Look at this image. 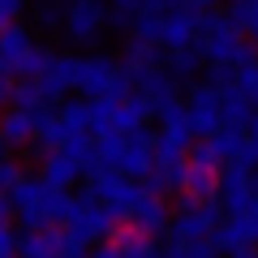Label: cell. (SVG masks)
Listing matches in <instances>:
<instances>
[{
	"label": "cell",
	"instance_id": "cb8c5ba5",
	"mask_svg": "<svg viewBox=\"0 0 258 258\" xmlns=\"http://www.w3.org/2000/svg\"><path fill=\"white\" fill-rule=\"evenodd\" d=\"M86 258H120V245H116V241H99V245H91Z\"/></svg>",
	"mask_w": 258,
	"mask_h": 258
},
{
	"label": "cell",
	"instance_id": "9c48e42d",
	"mask_svg": "<svg viewBox=\"0 0 258 258\" xmlns=\"http://www.w3.org/2000/svg\"><path fill=\"white\" fill-rule=\"evenodd\" d=\"M224 91L228 86H194V95L185 99V112H189V125L198 138H211V134H220L224 129Z\"/></svg>",
	"mask_w": 258,
	"mask_h": 258
},
{
	"label": "cell",
	"instance_id": "4316f807",
	"mask_svg": "<svg viewBox=\"0 0 258 258\" xmlns=\"http://www.w3.org/2000/svg\"><path fill=\"white\" fill-rule=\"evenodd\" d=\"M254 194H258V168H254Z\"/></svg>",
	"mask_w": 258,
	"mask_h": 258
},
{
	"label": "cell",
	"instance_id": "5b68a950",
	"mask_svg": "<svg viewBox=\"0 0 258 258\" xmlns=\"http://www.w3.org/2000/svg\"><path fill=\"white\" fill-rule=\"evenodd\" d=\"M116 224L120 220L99 203V198H95L91 189L74 194V211H69V220H64V228H69V237H74V241H82V245L91 249V245H99V241L116 237Z\"/></svg>",
	"mask_w": 258,
	"mask_h": 258
},
{
	"label": "cell",
	"instance_id": "7a4b0ae2",
	"mask_svg": "<svg viewBox=\"0 0 258 258\" xmlns=\"http://www.w3.org/2000/svg\"><path fill=\"white\" fill-rule=\"evenodd\" d=\"M13 198V215L26 232L39 228H64L69 211H74V194L69 189H56L52 181L43 176H22V185L9 194Z\"/></svg>",
	"mask_w": 258,
	"mask_h": 258
},
{
	"label": "cell",
	"instance_id": "44dd1931",
	"mask_svg": "<svg viewBox=\"0 0 258 258\" xmlns=\"http://www.w3.org/2000/svg\"><path fill=\"white\" fill-rule=\"evenodd\" d=\"M9 108L39 112V108H52V99L43 95V86H39L35 78H18V86H13V103H9Z\"/></svg>",
	"mask_w": 258,
	"mask_h": 258
},
{
	"label": "cell",
	"instance_id": "6da1fadb",
	"mask_svg": "<svg viewBox=\"0 0 258 258\" xmlns=\"http://www.w3.org/2000/svg\"><path fill=\"white\" fill-rule=\"evenodd\" d=\"M99 164L112 168L120 176H134V181H151L155 172V147H159V129L134 125V129H112L99 134Z\"/></svg>",
	"mask_w": 258,
	"mask_h": 258
},
{
	"label": "cell",
	"instance_id": "83f0119b",
	"mask_svg": "<svg viewBox=\"0 0 258 258\" xmlns=\"http://www.w3.org/2000/svg\"><path fill=\"white\" fill-rule=\"evenodd\" d=\"M0 112H5V108H0Z\"/></svg>",
	"mask_w": 258,
	"mask_h": 258
},
{
	"label": "cell",
	"instance_id": "d4e9b609",
	"mask_svg": "<svg viewBox=\"0 0 258 258\" xmlns=\"http://www.w3.org/2000/svg\"><path fill=\"white\" fill-rule=\"evenodd\" d=\"M181 5H189V9H198V13H215L220 9V0H181Z\"/></svg>",
	"mask_w": 258,
	"mask_h": 258
},
{
	"label": "cell",
	"instance_id": "7c38bea8",
	"mask_svg": "<svg viewBox=\"0 0 258 258\" xmlns=\"http://www.w3.org/2000/svg\"><path fill=\"white\" fill-rule=\"evenodd\" d=\"M220 203H224V215H237V211H245L249 203H258V194H254V168H249V164H228V168H224Z\"/></svg>",
	"mask_w": 258,
	"mask_h": 258
},
{
	"label": "cell",
	"instance_id": "ac0fdd59",
	"mask_svg": "<svg viewBox=\"0 0 258 258\" xmlns=\"http://www.w3.org/2000/svg\"><path fill=\"white\" fill-rule=\"evenodd\" d=\"M203 64H207V56L198 52V43H194V47H181V52H168L164 69L176 78V82H189V78L203 74Z\"/></svg>",
	"mask_w": 258,
	"mask_h": 258
},
{
	"label": "cell",
	"instance_id": "603a6c76",
	"mask_svg": "<svg viewBox=\"0 0 258 258\" xmlns=\"http://www.w3.org/2000/svg\"><path fill=\"white\" fill-rule=\"evenodd\" d=\"M52 47H43V43H35V52L26 56V64H22V78H43L47 74V64H52Z\"/></svg>",
	"mask_w": 258,
	"mask_h": 258
},
{
	"label": "cell",
	"instance_id": "4fadbf2b",
	"mask_svg": "<svg viewBox=\"0 0 258 258\" xmlns=\"http://www.w3.org/2000/svg\"><path fill=\"white\" fill-rule=\"evenodd\" d=\"M35 82L43 86V95H47L52 103H60L69 91H78V56H74V52H56L52 64H47V74L35 78Z\"/></svg>",
	"mask_w": 258,
	"mask_h": 258
},
{
	"label": "cell",
	"instance_id": "8fae6325",
	"mask_svg": "<svg viewBox=\"0 0 258 258\" xmlns=\"http://www.w3.org/2000/svg\"><path fill=\"white\" fill-rule=\"evenodd\" d=\"M220 185H224V172H220L215 159H194L189 155V168H185V181H181L185 203H215Z\"/></svg>",
	"mask_w": 258,
	"mask_h": 258
},
{
	"label": "cell",
	"instance_id": "5bb4252c",
	"mask_svg": "<svg viewBox=\"0 0 258 258\" xmlns=\"http://www.w3.org/2000/svg\"><path fill=\"white\" fill-rule=\"evenodd\" d=\"M30 52H35V35H30L26 26L13 22L9 30H0V74L22 78V64H26Z\"/></svg>",
	"mask_w": 258,
	"mask_h": 258
},
{
	"label": "cell",
	"instance_id": "e0dca14e",
	"mask_svg": "<svg viewBox=\"0 0 258 258\" xmlns=\"http://www.w3.org/2000/svg\"><path fill=\"white\" fill-rule=\"evenodd\" d=\"M35 142V116L26 108L0 112V147H30Z\"/></svg>",
	"mask_w": 258,
	"mask_h": 258
},
{
	"label": "cell",
	"instance_id": "484cf974",
	"mask_svg": "<svg viewBox=\"0 0 258 258\" xmlns=\"http://www.w3.org/2000/svg\"><path fill=\"white\" fill-rule=\"evenodd\" d=\"M9 215H13V198L0 189V220H9Z\"/></svg>",
	"mask_w": 258,
	"mask_h": 258
},
{
	"label": "cell",
	"instance_id": "30bf717a",
	"mask_svg": "<svg viewBox=\"0 0 258 258\" xmlns=\"http://www.w3.org/2000/svg\"><path fill=\"white\" fill-rule=\"evenodd\" d=\"M220 211H215V203H185L181 198V211L172 215V241H211L215 228H220Z\"/></svg>",
	"mask_w": 258,
	"mask_h": 258
},
{
	"label": "cell",
	"instance_id": "2e32d148",
	"mask_svg": "<svg viewBox=\"0 0 258 258\" xmlns=\"http://www.w3.org/2000/svg\"><path fill=\"white\" fill-rule=\"evenodd\" d=\"M39 176L43 181H52L56 189H69V185H78L86 172V164L78 155H69V151H52V155H43V168H39Z\"/></svg>",
	"mask_w": 258,
	"mask_h": 258
},
{
	"label": "cell",
	"instance_id": "ba28073f",
	"mask_svg": "<svg viewBox=\"0 0 258 258\" xmlns=\"http://www.w3.org/2000/svg\"><path fill=\"white\" fill-rule=\"evenodd\" d=\"M86 254H91V249L69 237V228L22 232V241H18V258H86Z\"/></svg>",
	"mask_w": 258,
	"mask_h": 258
},
{
	"label": "cell",
	"instance_id": "3957f363",
	"mask_svg": "<svg viewBox=\"0 0 258 258\" xmlns=\"http://www.w3.org/2000/svg\"><path fill=\"white\" fill-rule=\"evenodd\" d=\"M198 52L207 56V64H232V69L258 60V56H254V43H249V39L241 35V26L228 18V13H220V9L203 18V30H198Z\"/></svg>",
	"mask_w": 258,
	"mask_h": 258
},
{
	"label": "cell",
	"instance_id": "9a60e30c",
	"mask_svg": "<svg viewBox=\"0 0 258 258\" xmlns=\"http://www.w3.org/2000/svg\"><path fill=\"white\" fill-rule=\"evenodd\" d=\"M129 228H138V232H164V228H172V215H168V207H164V194H155L147 185V194L138 198V207H134V215H129Z\"/></svg>",
	"mask_w": 258,
	"mask_h": 258
},
{
	"label": "cell",
	"instance_id": "ffe728a7",
	"mask_svg": "<svg viewBox=\"0 0 258 258\" xmlns=\"http://www.w3.org/2000/svg\"><path fill=\"white\" fill-rule=\"evenodd\" d=\"M64 13H69V0H39L35 5V26L47 35H60L64 30Z\"/></svg>",
	"mask_w": 258,
	"mask_h": 258
},
{
	"label": "cell",
	"instance_id": "d6986e66",
	"mask_svg": "<svg viewBox=\"0 0 258 258\" xmlns=\"http://www.w3.org/2000/svg\"><path fill=\"white\" fill-rule=\"evenodd\" d=\"M112 241L120 245V258H164V249L155 245V237H151V232L129 228V232H116Z\"/></svg>",
	"mask_w": 258,
	"mask_h": 258
},
{
	"label": "cell",
	"instance_id": "277c9868",
	"mask_svg": "<svg viewBox=\"0 0 258 258\" xmlns=\"http://www.w3.org/2000/svg\"><path fill=\"white\" fill-rule=\"evenodd\" d=\"M129 91H134V74L125 69L120 56H112V52L78 56V95L103 99V95H129Z\"/></svg>",
	"mask_w": 258,
	"mask_h": 258
},
{
	"label": "cell",
	"instance_id": "8992f818",
	"mask_svg": "<svg viewBox=\"0 0 258 258\" xmlns=\"http://www.w3.org/2000/svg\"><path fill=\"white\" fill-rule=\"evenodd\" d=\"M112 26V9L108 0H69V13H64V30L60 39L69 47H95L103 39V30Z\"/></svg>",
	"mask_w": 258,
	"mask_h": 258
},
{
	"label": "cell",
	"instance_id": "7402d4cb",
	"mask_svg": "<svg viewBox=\"0 0 258 258\" xmlns=\"http://www.w3.org/2000/svg\"><path fill=\"white\" fill-rule=\"evenodd\" d=\"M228 18L241 26L249 43H258V0H228Z\"/></svg>",
	"mask_w": 258,
	"mask_h": 258
},
{
	"label": "cell",
	"instance_id": "52a82bcc",
	"mask_svg": "<svg viewBox=\"0 0 258 258\" xmlns=\"http://www.w3.org/2000/svg\"><path fill=\"white\" fill-rule=\"evenodd\" d=\"M91 194L108 207L112 215H116V220L129 224L138 198L147 194V181H134V176H120V172H112V168H99V172L91 176Z\"/></svg>",
	"mask_w": 258,
	"mask_h": 258
}]
</instances>
